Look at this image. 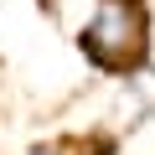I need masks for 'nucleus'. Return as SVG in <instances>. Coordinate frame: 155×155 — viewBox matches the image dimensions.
Segmentation results:
<instances>
[{
    "label": "nucleus",
    "mask_w": 155,
    "mask_h": 155,
    "mask_svg": "<svg viewBox=\"0 0 155 155\" xmlns=\"http://www.w3.org/2000/svg\"><path fill=\"white\" fill-rule=\"evenodd\" d=\"M78 52L98 72H145V52H150L145 0H98L93 21L78 31Z\"/></svg>",
    "instance_id": "nucleus-1"
},
{
    "label": "nucleus",
    "mask_w": 155,
    "mask_h": 155,
    "mask_svg": "<svg viewBox=\"0 0 155 155\" xmlns=\"http://www.w3.org/2000/svg\"><path fill=\"white\" fill-rule=\"evenodd\" d=\"M31 155H57V150H31Z\"/></svg>",
    "instance_id": "nucleus-2"
}]
</instances>
